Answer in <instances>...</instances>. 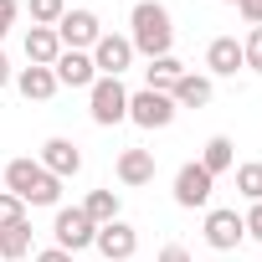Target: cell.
I'll list each match as a JSON object with an SVG mask.
<instances>
[{
    "instance_id": "cell-24",
    "label": "cell",
    "mask_w": 262,
    "mask_h": 262,
    "mask_svg": "<svg viewBox=\"0 0 262 262\" xmlns=\"http://www.w3.org/2000/svg\"><path fill=\"white\" fill-rule=\"evenodd\" d=\"M242 67L262 72V26H252V31H247V41H242Z\"/></svg>"
},
{
    "instance_id": "cell-15",
    "label": "cell",
    "mask_w": 262,
    "mask_h": 262,
    "mask_svg": "<svg viewBox=\"0 0 262 262\" xmlns=\"http://www.w3.org/2000/svg\"><path fill=\"white\" fill-rule=\"evenodd\" d=\"M118 180L123 185H149L155 180V155L149 149H123L118 155Z\"/></svg>"
},
{
    "instance_id": "cell-12",
    "label": "cell",
    "mask_w": 262,
    "mask_h": 262,
    "mask_svg": "<svg viewBox=\"0 0 262 262\" xmlns=\"http://www.w3.org/2000/svg\"><path fill=\"white\" fill-rule=\"evenodd\" d=\"M211 175L201 170V165H185L180 175H175V206H185V211H195V206H206L211 201Z\"/></svg>"
},
{
    "instance_id": "cell-17",
    "label": "cell",
    "mask_w": 262,
    "mask_h": 262,
    "mask_svg": "<svg viewBox=\"0 0 262 262\" xmlns=\"http://www.w3.org/2000/svg\"><path fill=\"white\" fill-rule=\"evenodd\" d=\"M170 98H175V108H206V103H211V77L185 72V77L170 88Z\"/></svg>"
},
{
    "instance_id": "cell-1",
    "label": "cell",
    "mask_w": 262,
    "mask_h": 262,
    "mask_svg": "<svg viewBox=\"0 0 262 262\" xmlns=\"http://www.w3.org/2000/svg\"><path fill=\"white\" fill-rule=\"evenodd\" d=\"M128 47L134 52H144L149 62L155 57H170V41H175V26H170V11L160 6V0H139L134 6V16H128Z\"/></svg>"
},
{
    "instance_id": "cell-30",
    "label": "cell",
    "mask_w": 262,
    "mask_h": 262,
    "mask_svg": "<svg viewBox=\"0 0 262 262\" xmlns=\"http://www.w3.org/2000/svg\"><path fill=\"white\" fill-rule=\"evenodd\" d=\"M160 262H190V252H185V247H165V252H160Z\"/></svg>"
},
{
    "instance_id": "cell-32",
    "label": "cell",
    "mask_w": 262,
    "mask_h": 262,
    "mask_svg": "<svg viewBox=\"0 0 262 262\" xmlns=\"http://www.w3.org/2000/svg\"><path fill=\"white\" fill-rule=\"evenodd\" d=\"M226 6H236V0H226Z\"/></svg>"
},
{
    "instance_id": "cell-13",
    "label": "cell",
    "mask_w": 262,
    "mask_h": 262,
    "mask_svg": "<svg viewBox=\"0 0 262 262\" xmlns=\"http://www.w3.org/2000/svg\"><path fill=\"white\" fill-rule=\"evenodd\" d=\"M57 57H62L57 31H52V26H31V31H26V62H31V67H52Z\"/></svg>"
},
{
    "instance_id": "cell-23",
    "label": "cell",
    "mask_w": 262,
    "mask_h": 262,
    "mask_svg": "<svg viewBox=\"0 0 262 262\" xmlns=\"http://www.w3.org/2000/svg\"><path fill=\"white\" fill-rule=\"evenodd\" d=\"M62 16H67V0H31V21H36V26H52V31H57Z\"/></svg>"
},
{
    "instance_id": "cell-11",
    "label": "cell",
    "mask_w": 262,
    "mask_h": 262,
    "mask_svg": "<svg viewBox=\"0 0 262 262\" xmlns=\"http://www.w3.org/2000/svg\"><path fill=\"white\" fill-rule=\"evenodd\" d=\"M41 170L57 175V180H72V175L82 170L77 144H72V139H47V144H41Z\"/></svg>"
},
{
    "instance_id": "cell-9",
    "label": "cell",
    "mask_w": 262,
    "mask_h": 262,
    "mask_svg": "<svg viewBox=\"0 0 262 262\" xmlns=\"http://www.w3.org/2000/svg\"><path fill=\"white\" fill-rule=\"evenodd\" d=\"M242 236H247V221L236 211H211L206 216V247L231 252V247H242Z\"/></svg>"
},
{
    "instance_id": "cell-5",
    "label": "cell",
    "mask_w": 262,
    "mask_h": 262,
    "mask_svg": "<svg viewBox=\"0 0 262 262\" xmlns=\"http://www.w3.org/2000/svg\"><path fill=\"white\" fill-rule=\"evenodd\" d=\"M52 236H57V247H62V252H82V247H93L98 226L88 221V211H82V206H72V211H57Z\"/></svg>"
},
{
    "instance_id": "cell-31",
    "label": "cell",
    "mask_w": 262,
    "mask_h": 262,
    "mask_svg": "<svg viewBox=\"0 0 262 262\" xmlns=\"http://www.w3.org/2000/svg\"><path fill=\"white\" fill-rule=\"evenodd\" d=\"M11 82V62H6V52H0V88Z\"/></svg>"
},
{
    "instance_id": "cell-21",
    "label": "cell",
    "mask_w": 262,
    "mask_h": 262,
    "mask_svg": "<svg viewBox=\"0 0 262 262\" xmlns=\"http://www.w3.org/2000/svg\"><path fill=\"white\" fill-rule=\"evenodd\" d=\"M26 252H31V226H26V221H16V226L0 231V257H6V262H16V257H26Z\"/></svg>"
},
{
    "instance_id": "cell-4",
    "label": "cell",
    "mask_w": 262,
    "mask_h": 262,
    "mask_svg": "<svg viewBox=\"0 0 262 262\" xmlns=\"http://www.w3.org/2000/svg\"><path fill=\"white\" fill-rule=\"evenodd\" d=\"M128 118H134L139 128H170L175 98L170 93H155V88H139V93H128Z\"/></svg>"
},
{
    "instance_id": "cell-16",
    "label": "cell",
    "mask_w": 262,
    "mask_h": 262,
    "mask_svg": "<svg viewBox=\"0 0 262 262\" xmlns=\"http://www.w3.org/2000/svg\"><path fill=\"white\" fill-rule=\"evenodd\" d=\"M16 88H21L26 103H47V98L57 93V72H52V67H26V72L16 77Z\"/></svg>"
},
{
    "instance_id": "cell-25",
    "label": "cell",
    "mask_w": 262,
    "mask_h": 262,
    "mask_svg": "<svg viewBox=\"0 0 262 262\" xmlns=\"http://www.w3.org/2000/svg\"><path fill=\"white\" fill-rule=\"evenodd\" d=\"M16 221H26V206H21L11 190H0V231H6V226H16Z\"/></svg>"
},
{
    "instance_id": "cell-6",
    "label": "cell",
    "mask_w": 262,
    "mask_h": 262,
    "mask_svg": "<svg viewBox=\"0 0 262 262\" xmlns=\"http://www.w3.org/2000/svg\"><path fill=\"white\" fill-rule=\"evenodd\" d=\"M98 36H103V26H98L93 11H67V16L57 21V41H62V52H82V47H93Z\"/></svg>"
},
{
    "instance_id": "cell-26",
    "label": "cell",
    "mask_w": 262,
    "mask_h": 262,
    "mask_svg": "<svg viewBox=\"0 0 262 262\" xmlns=\"http://www.w3.org/2000/svg\"><path fill=\"white\" fill-rule=\"evenodd\" d=\"M242 221H247V236H257V242H262V201H252V211H247Z\"/></svg>"
},
{
    "instance_id": "cell-28",
    "label": "cell",
    "mask_w": 262,
    "mask_h": 262,
    "mask_svg": "<svg viewBox=\"0 0 262 262\" xmlns=\"http://www.w3.org/2000/svg\"><path fill=\"white\" fill-rule=\"evenodd\" d=\"M16 11H21V6H16V0H0V36H6V31H11V21H16Z\"/></svg>"
},
{
    "instance_id": "cell-14",
    "label": "cell",
    "mask_w": 262,
    "mask_h": 262,
    "mask_svg": "<svg viewBox=\"0 0 262 262\" xmlns=\"http://www.w3.org/2000/svg\"><path fill=\"white\" fill-rule=\"evenodd\" d=\"M206 67H211L216 77H236V67H242V47H236V36H216V41L206 47Z\"/></svg>"
},
{
    "instance_id": "cell-3",
    "label": "cell",
    "mask_w": 262,
    "mask_h": 262,
    "mask_svg": "<svg viewBox=\"0 0 262 262\" xmlns=\"http://www.w3.org/2000/svg\"><path fill=\"white\" fill-rule=\"evenodd\" d=\"M88 113H93V123H103V128L123 123V118H128V88H123L118 77H98V82L88 88Z\"/></svg>"
},
{
    "instance_id": "cell-19",
    "label": "cell",
    "mask_w": 262,
    "mask_h": 262,
    "mask_svg": "<svg viewBox=\"0 0 262 262\" xmlns=\"http://www.w3.org/2000/svg\"><path fill=\"white\" fill-rule=\"evenodd\" d=\"M231 160H236V144H231L226 134H216V139L206 144V155H201V170H206V175L216 180L221 170H231Z\"/></svg>"
},
{
    "instance_id": "cell-22",
    "label": "cell",
    "mask_w": 262,
    "mask_h": 262,
    "mask_svg": "<svg viewBox=\"0 0 262 262\" xmlns=\"http://www.w3.org/2000/svg\"><path fill=\"white\" fill-rule=\"evenodd\" d=\"M236 190H242L247 201H262V160H252V165H236Z\"/></svg>"
},
{
    "instance_id": "cell-29",
    "label": "cell",
    "mask_w": 262,
    "mask_h": 262,
    "mask_svg": "<svg viewBox=\"0 0 262 262\" xmlns=\"http://www.w3.org/2000/svg\"><path fill=\"white\" fill-rule=\"evenodd\" d=\"M36 262H72V252H62V247H47V252H36Z\"/></svg>"
},
{
    "instance_id": "cell-20",
    "label": "cell",
    "mask_w": 262,
    "mask_h": 262,
    "mask_svg": "<svg viewBox=\"0 0 262 262\" xmlns=\"http://www.w3.org/2000/svg\"><path fill=\"white\" fill-rule=\"evenodd\" d=\"M82 211H88V221H93V226L118 221V190H93V195L82 201Z\"/></svg>"
},
{
    "instance_id": "cell-10",
    "label": "cell",
    "mask_w": 262,
    "mask_h": 262,
    "mask_svg": "<svg viewBox=\"0 0 262 262\" xmlns=\"http://www.w3.org/2000/svg\"><path fill=\"white\" fill-rule=\"evenodd\" d=\"M52 72H57V88H93L98 82V67L88 52H62L52 62Z\"/></svg>"
},
{
    "instance_id": "cell-18",
    "label": "cell",
    "mask_w": 262,
    "mask_h": 262,
    "mask_svg": "<svg viewBox=\"0 0 262 262\" xmlns=\"http://www.w3.org/2000/svg\"><path fill=\"white\" fill-rule=\"evenodd\" d=\"M144 77H149L155 93H170V88L185 77V62H180V57H155V62L144 67Z\"/></svg>"
},
{
    "instance_id": "cell-2",
    "label": "cell",
    "mask_w": 262,
    "mask_h": 262,
    "mask_svg": "<svg viewBox=\"0 0 262 262\" xmlns=\"http://www.w3.org/2000/svg\"><path fill=\"white\" fill-rule=\"evenodd\" d=\"M6 190L21 206H57L62 201V180L41 170V160H11L6 165Z\"/></svg>"
},
{
    "instance_id": "cell-8",
    "label": "cell",
    "mask_w": 262,
    "mask_h": 262,
    "mask_svg": "<svg viewBox=\"0 0 262 262\" xmlns=\"http://www.w3.org/2000/svg\"><path fill=\"white\" fill-rule=\"evenodd\" d=\"M128 62H134V47H128V36H98L93 41V67H98V77H118Z\"/></svg>"
},
{
    "instance_id": "cell-27",
    "label": "cell",
    "mask_w": 262,
    "mask_h": 262,
    "mask_svg": "<svg viewBox=\"0 0 262 262\" xmlns=\"http://www.w3.org/2000/svg\"><path fill=\"white\" fill-rule=\"evenodd\" d=\"M236 11H242L252 26H262V0H236Z\"/></svg>"
},
{
    "instance_id": "cell-7",
    "label": "cell",
    "mask_w": 262,
    "mask_h": 262,
    "mask_svg": "<svg viewBox=\"0 0 262 262\" xmlns=\"http://www.w3.org/2000/svg\"><path fill=\"white\" fill-rule=\"evenodd\" d=\"M93 247H98L108 262H128V257H134V247H139V231L128 226V221H108V226H98Z\"/></svg>"
}]
</instances>
